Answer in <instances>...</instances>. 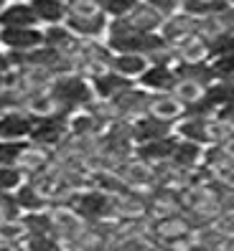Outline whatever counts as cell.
<instances>
[{"instance_id": "cell-25", "label": "cell", "mask_w": 234, "mask_h": 251, "mask_svg": "<svg viewBox=\"0 0 234 251\" xmlns=\"http://www.w3.org/2000/svg\"><path fill=\"white\" fill-rule=\"evenodd\" d=\"M26 180V173L18 165H0V193H16Z\"/></svg>"}, {"instance_id": "cell-27", "label": "cell", "mask_w": 234, "mask_h": 251, "mask_svg": "<svg viewBox=\"0 0 234 251\" xmlns=\"http://www.w3.org/2000/svg\"><path fill=\"white\" fill-rule=\"evenodd\" d=\"M28 236V228L23 224V218H8V221H0V241H8V244H21Z\"/></svg>"}, {"instance_id": "cell-7", "label": "cell", "mask_w": 234, "mask_h": 251, "mask_svg": "<svg viewBox=\"0 0 234 251\" xmlns=\"http://www.w3.org/2000/svg\"><path fill=\"white\" fill-rule=\"evenodd\" d=\"M36 117L23 107H10L0 112V140H28Z\"/></svg>"}, {"instance_id": "cell-24", "label": "cell", "mask_w": 234, "mask_h": 251, "mask_svg": "<svg viewBox=\"0 0 234 251\" xmlns=\"http://www.w3.org/2000/svg\"><path fill=\"white\" fill-rule=\"evenodd\" d=\"M140 3H143V0H94V5L105 13L110 21H115V18H127Z\"/></svg>"}, {"instance_id": "cell-9", "label": "cell", "mask_w": 234, "mask_h": 251, "mask_svg": "<svg viewBox=\"0 0 234 251\" xmlns=\"http://www.w3.org/2000/svg\"><path fill=\"white\" fill-rule=\"evenodd\" d=\"M176 135V122H166V120H158L153 114H143L133 120V142L143 145V142H155V140H163Z\"/></svg>"}, {"instance_id": "cell-33", "label": "cell", "mask_w": 234, "mask_h": 251, "mask_svg": "<svg viewBox=\"0 0 234 251\" xmlns=\"http://www.w3.org/2000/svg\"><path fill=\"white\" fill-rule=\"evenodd\" d=\"M224 251H234V236H232V239L227 241V246H224Z\"/></svg>"}, {"instance_id": "cell-29", "label": "cell", "mask_w": 234, "mask_h": 251, "mask_svg": "<svg viewBox=\"0 0 234 251\" xmlns=\"http://www.w3.org/2000/svg\"><path fill=\"white\" fill-rule=\"evenodd\" d=\"M23 211L18 208L16 196L13 193H0V221H8V218H21Z\"/></svg>"}, {"instance_id": "cell-8", "label": "cell", "mask_w": 234, "mask_h": 251, "mask_svg": "<svg viewBox=\"0 0 234 251\" xmlns=\"http://www.w3.org/2000/svg\"><path fill=\"white\" fill-rule=\"evenodd\" d=\"M178 84V74H176V64H150L145 74L138 79V86H143L150 94H168Z\"/></svg>"}, {"instance_id": "cell-3", "label": "cell", "mask_w": 234, "mask_h": 251, "mask_svg": "<svg viewBox=\"0 0 234 251\" xmlns=\"http://www.w3.org/2000/svg\"><path fill=\"white\" fill-rule=\"evenodd\" d=\"M66 28L82 41H102L107 38L110 18L94 5V0H82V3L69 8Z\"/></svg>"}, {"instance_id": "cell-22", "label": "cell", "mask_w": 234, "mask_h": 251, "mask_svg": "<svg viewBox=\"0 0 234 251\" xmlns=\"http://www.w3.org/2000/svg\"><path fill=\"white\" fill-rule=\"evenodd\" d=\"M120 173H122V180L130 183V185H150V183H155V168L148 165V162H143L135 155L130 160H125Z\"/></svg>"}, {"instance_id": "cell-12", "label": "cell", "mask_w": 234, "mask_h": 251, "mask_svg": "<svg viewBox=\"0 0 234 251\" xmlns=\"http://www.w3.org/2000/svg\"><path fill=\"white\" fill-rule=\"evenodd\" d=\"M204 152H206L204 145L178 137V145H176V150L171 155V165L183 170V173H191L196 168H204Z\"/></svg>"}, {"instance_id": "cell-1", "label": "cell", "mask_w": 234, "mask_h": 251, "mask_svg": "<svg viewBox=\"0 0 234 251\" xmlns=\"http://www.w3.org/2000/svg\"><path fill=\"white\" fill-rule=\"evenodd\" d=\"M105 43L110 46L112 53H140V56H148L150 61H153L158 53H166V51L171 49L160 33L135 31V28L130 25L125 18L110 21Z\"/></svg>"}, {"instance_id": "cell-13", "label": "cell", "mask_w": 234, "mask_h": 251, "mask_svg": "<svg viewBox=\"0 0 234 251\" xmlns=\"http://www.w3.org/2000/svg\"><path fill=\"white\" fill-rule=\"evenodd\" d=\"M176 53V64L183 61V64H201V61H211V46L206 38H201L199 33L183 38L181 43L173 46Z\"/></svg>"}, {"instance_id": "cell-6", "label": "cell", "mask_w": 234, "mask_h": 251, "mask_svg": "<svg viewBox=\"0 0 234 251\" xmlns=\"http://www.w3.org/2000/svg\"><path fill=\"white\" fill-rule=\"evenodd\" d=\"M89 81L94 86L97 101H112V99L122 97L125 92H130V89L138 86L135 79H127V76H122V74H117L112 69H105V71L94 74V76H89Z\"/></svg>"}, {"instance_id": "cell-18", "label": "cell", "mask_w": 234, "mask_h": 251, "mask_svg": "<svg viewBox=\"0 0 234 251\" xmlns=\"http://www.w3.org/2000/svg\"><path fill=\"white\" fill-rule=\"evenodd\" d=\"M38 18V25L49 28V25H64L69 18V5L61 0H28Z\"/></svg>"}, {"instance_id": "cell-23", "label": "cell", "mask_w": 234, "mask_h": 251, "mask_svg": "<svg viewBox=\"0 0 234 251\" xmlns=\"http://www.w3.org/2000/svg\"><path fill=\"white\" fill-rule=\"evenodd\" d=\"M31 145V140H0V165H21Z\"/></svg>"}, {"instance_id": "cell-31", "label": "cell", "mask_w": 234, "mask_h": 251, "mask_svg": "<svg viewBox=\"0 0 234 251\" xmlns=\"http://www.w3.org/2000/svg\"><path fill=\"white\" fill-rule=\"evenodd\" d=\"M16 66H13V58L5 49H0V74H13Z\"/></svg>"}, {"instance_id": "cell-4", "label": "cell", "mask_w": 234, "mask_h": 251, "mask_svg": "<svg viewBox=\"0 0 234 251\" xmlns=\"http://www.w3.org/2000/svg\"><path fill=\"white\" fill-rule=\"evenodd\" d=\"M71 137L69 129V117L66 114H51V117H36L33 129H31V140L38 147H46V150H54V147L64 145Z\"/></svg>"}, {"instance_id": "cell-21", "label": "cell", "mask_w": 234, "mask_h": 251, "mask_svg": "<svg viewBox=\"0 0 234 251\" xmlns=\"http://www.w3.org/2000/svg\"><path fill=\"white\" fill-rule=\"evenodd\" d=\"M130 25L135 28V31H145V33H158L160 31V25H163V16L155 10V8H150L148 3H140L130 16L125 18Z\"/></svg>"}, {"instance_id": "cell-36", "label": "cell", "mask_w": 234, "mask_h": 251, "mask_svg": "<svg viewBox=\"0 0 234 251\" xmlns=\"http://www.w3.org/2000/svg\"><path fill=\"white\" fill-rule=\"evenodd\" d=\"M227 5H232V8H234V0H227Z\"/></svg>"}, {"instance_id": "cell-10", "label": "cell", "mask_w": 234, "mask_h": 251, "mask_svg": "<svg viewBox=\"0 0 234 251\" xmlns=\"http://www.w3.org/2000/svg\"><path fill=\"white\" fill-rule=\"evenodd\" d=\"M199 21H201V18H196V16H191V13L181 10V13H176V16L166 18L158 33L163 36V38H166V43L173 49L176 43H181L183 38L194 36V33L199 31Z\"/></svg>"}, {"instance_id": "cell-30", "label": "cell", "mask_w": 234, "mask_h": 251, "mask_svg": "<svg viewBox=\"0 0 234 251\" xmlns=\"http://www.w3.org/2000/svg\"><path fill=\"white\" fill-rule=\"evenodd\" d=\"M143 3H148L150 8H155L163 18H171L176 13L183 10V0H143Z\"/></svg>"}, {"instance_id": "cell-38", "label": "cell", "mask_w": 234, "mask_h": 251, "mask_svg": "<svg viewBox=\"0 0 234 251\" xmlns=\"http://www.w3.org/2000/svg\"><path fill=\"white\" fill-rule=\"evenodd\" d=\"M61 251H64V249H61Z\"/></svg>"}, {"instance_id": "cell-19", "label": "cell", "mask_w": 234, "mask_h": 251, "mask_svg": "<svg viewBox=\"0 0 234 251\" xmlns=\"http://www.w3.org/2000/svg\"><path fill=\"white\" fill-rule=\"evenodd\" d=\"M13 196H16V203L23 213H38V211L51 208V198L43 193V190H38L31 180H26Z\"/></svg>"}, {"instance_id": "cell-34", "label": "cell", "mask_w": 234, "mask_h": 251, "mask_svg": "<svg viewBox=\"0 0 234 251\" xmlns=\"http://www.w3.org/2000/svg\"><path fill=\"white\" fill-rule=\"evenodd\" d=\"M61 3H66V5L71 8V5H77V3H82V0H61Z\"/></svg>"}, {"instance_id": "cell-32", "label": "cell", "mask_w": 234, "mask_h": 251, "mask_svg": "<svg viewBox=\"0 0 234 251\" xmlns=\"http://www.w3.org/2000/svg\"><path fill=\"white\" fill-rule=\"evenodd\" d=\"M0 251H23L21 244H8V241H0Z\"/></svg>"}, {"instance_id": "cell-11", "label": "cell", "mask_w": 234, "mask_h": 251, "mask_svg": "<svg viewBox=\"0 0 234 251\" xmlns=\"http://www.w3.org/2000/svg\"><path fill=\"white\" fill-rule=\"evenodd\" d=\"M178 145V135H171V137H163V140H155V142H143V145H135L133 147V155L140 157L143 162L148 165H168L171 162V155Z\"/></svg>"}, {"instance_id": "cell-26", "label": "cell", "mask_w": 234, "mask_h": 251, "mask_svg": "<svg viewBox=\"0 0 234 251\" xmlns=\"http://www.w3.org/2000/svg\"><path fill=\"white\" fill-rule=\"evenodd\" d=\"M204 92H206V86L199 84V81H191V79H178V84H176V89H173V94L178 97L186 107L196 104V101L204 97Z\"/></svg>"}, {"instance_id": "cell-2", "label": "cell", "mask_w": 234, "mask_h": 251, "mask_svg": "<svg viewBox=\"0 0 234 251\" xmlns=\"http://www.w3.org/2000/svg\"><path fill=\"white\" fill-rule=\"evenodd\" d=\"M49 94L54 97L56 107L61 114H74L79 109H89L94 101H97V94H94V86L89 81V76H84L79 71H64V74H56V76L46 84Z\"/></svg>"}, {"instance_id": "cell-28", "label": "cell", "mask_w": 234, "mask_h": 251, "mask_svg": "<svg viewBox=\"0 0 234 251\" xmlns=\"http://www.w3.org/2000/svg\"><path fill=\"white\" fill-rule=\"evenodd\" d=\"M209 64H211V71H214L216 81H234V53L214 56Z\"/></svg>"}, {"instance_id": "cell-15", "label": "cell", "mask_w": 234, "mask_h": 251, "mask_svg": "<svg viewBox=\"0 0 234 251\" xmlns=\"http://www.w3.org/2000/svg\"><path fill=\"white\" fill-rule=\"evenodd\" d=\"M186 112H188V107L173 92H168V94H153L150 104H148V114L158 117V120H166V122L183 120Z\"/></svg>"}, {"instance_id": "cell-35", "label": "cell", "mask_w": 234, "mask_h": 251, "mask_svg": "<svg viewBox=\"0 0 234 251\" xmlns=\"http://www.w3.org/2000/svg\"><path fill=\"white\" fill-rule=\"evenodd\" d=\"M5 5H8V0H0V10H3Z\"/></svg>"}, {"instance_id": "cell-5", "label": "cell", "mask_w": 234, "mask_h": 251, "mask_svg": "<svg viewBox=\"0 0 234 251\" xmlns=\"http://www.w3.org/2000/svg\"><path fill=\"white\" fill-rule=\"evenodd\" d=\"M46 46V31L43 25H18V28H0V49L8 53H31Z\"/></svg>"}, {"instance_id": "cell-16", "label": "cell", "mask_w": 234, "mask_h": 251, "mask_svg": "<svg viewBox=\"0 0 234 251\" xmlns=\"http://www.w3.org/2000/svg\"><path fill=\"white\" fill-rule=\"evenodd\" d=\"M153 233L158 236L160 241H166V244H176V241H183L191 236V224L183 218V216H160L155 224H153Z\"/></svg>"}, {"instance_id": "cell-17", "label": "cell", "mask_w": 234, "mask_h": 251, "mask_svg": "<svg viewBox=\"0 0 234 251\" xmlns=\"http://www.w3.org/2000/svg\"><path fill=\"white\" fill-rule=\"evenodd\" d=\"M18 25H38V18L28 0H10L0 10V28H18Z\"/></svg>"}, {"instance_id": "cell-14", "label": "cell", "mask_w": 234, "mask_h": 251, "mask_svg": "<svg viewBox=\"0 0 234 251\" xmlns=\"http://www.w3.org/2000/svg\"><path fill=\"white\" fill-rule=\"evenodd\" d=\"M43 31H46V46L58 51V53H64L66 58H71V64H74V56L79 53L84 41L71 33L66 28V23L64 25H49V28H43Z\"/></svg>"}, {"instance_id": "cell-37", "label": "cell", "mask_w": 234, "mask_h": 251, "mask_svg": "<svg viewBox=\"0 0 234 251\" xmlns=\"http://www.w3.org/2000/svg\"><path fill=\"white\" fill-rule=\"evenodd\" d=\"M8 3H10V0H8Z\"/></svg>"}, {"instance_id": "cell-20", "label": "cell", "mask_w": 234, "mask_h": 251, "mask_svg": "<svg viewBox=\"0 0 234 251\" xmlns=\"http://www.w3.org/2000/svg\"><path fill=\"white\" fill-rule=\"evenodd\" d=\"M150 66V58L148 56H140V53H112V61H110V69L122 74L127 79H140L145 69Z\"/></svg>"}]
</instances>
